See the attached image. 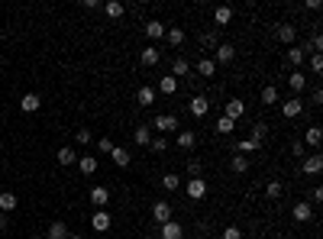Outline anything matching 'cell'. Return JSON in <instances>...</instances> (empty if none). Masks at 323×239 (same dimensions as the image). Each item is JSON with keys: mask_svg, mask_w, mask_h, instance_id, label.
I'll return each mask as SVG.
<instances>
[{"mask_svg": "<svg viewBox=\"0 0 323 239\" xmlns=\"http://www.w3.org/2000/svg\"><path fill=\"white\" fill-rule=\"evenodd\" d=\"M68 239H84V236H78V233H71V236H68Z\"/></svg>", "mask_w": 323, "mask_h": 239, "instance_id": "f907efd6", "label": "cell"}, {"mask_svg": "<svg viewBox=\"0 0 323 239\" xmlns=\"http://www.w3.org/2000/svg\"><path fill=\"white\" fill-rule=\"evenodd\" d=\"M262 104H268V107H272V104H278V87H275V84L262 87Z\"/></svg>", "mask_w": 323, "mask_h": 239, "instance_id": "836d02e7", "label": "cell"}, {"mask_svg": "<svg viewBox=\"0 0 323 239\" xmlns=\"http://www.w3.org/2000/svg\"><path fill=\"white\" fill-rule=\"evenodd\" d=\"M301 110H304V100H301V97H291V100H284V104H281V113H284L288 120H294Z\"/></svg>", "mask_w": 323, "mask_h": 239, "instance_id": "5bb4252c", "label": "cell"}, {"mask_svg": "<svg viewBox=\"0 0 323 239\" xmlns=\"http://www.w3.org/2000/svg\"><path fill=\"white\" fill-rule=\"evenodd\" d=\"M233 126H236V123H233V120H226V117H220V120H217V132H220V136H230V132H233Z\"/></svg>", "mask_w": 323, "mask_h": 239, "instance_id": "8d00e7d4", "label": "cell"}, {"mask_svg": "<svg viewBox=\"0 0 323 239\" xmlns=\"http://www.w3.org/2000/svg\"><path fill=\"white\" fill-rule=\"evenodd\" d=\"M197 75L213 78V75H217V61H213V58H197Z\"/></svg>", "mask_w": 323, "mask_h": 239, "instance_id": "603a6c76", "label": "cell"}, {"mask_svg": "<svg viewBox=\"0 0 323 239\" xmlns=\"http://www.w3.org/2000/svg\"><path fill=\"white\" fill-rule=\"evenodd\" d=\"M265 136H268V126H265V123H256V126H252V139H259V143H262Z\"/></svg>", "mask_w": 323, "mask_h": 239, "instance_id": "7bdbcfd3", "label": "cell"}, {"mask_svg": "<svg viewBox=\"0 0 323 239\" xmlns=\"http://www.w3.org/2000/svg\"><path fill=\"white\" fill-rule=\"evenodd\" d=\"M165 39H168L171 46L178 49V46H185V39H188V36H185V29H181V26H174V29H165Z\"/></svg>", "mask_w": 323, "mask_h": 239, "instance_id": "cb8c5ba5", "label": "cell"}, {"mask_svg": "<svg viewBox=\"0 0 323 239\" xmlns=\"http://www.w3.org/2000/svg\"><path fill=\"white\" fill-rule=\"evenodd\" d=\"M39 107H42L39 94H23V97H20V110H23V113H36Z\"/></svg>", "mask_w": 323, "mask_h": 239, "instance_id": "9a60e30c", "label": "cell"}, {"mask_svg": "<svg viewBox=\"0 0 323 239\" xmlns=\"http://www.w3.org/2000/svg\"><path fill=\"white\" fill-rule=\"evenodd\" d=\"M133 139H136V146H149L152 143V129L149 126H136L133 129Z\"/></svg>", "mask_w": 323, "mask_h": 239, "instance_id": "484cf974", "label": "cell"}, {"mask_svg": "<svg viewBox=\"0 0 323 239\" xmlns=\"http://www.w3.org/2000/svg\"><path fill=\"white\" fill-rule=\"evenodd\" d=\"M230 168H233L236 175H246V172H249V158H246V155H233Z\"/></svg>", "mask_w": 323, "mask_h": 239, "instance_id": "d6a6232c", "label": "cell"}, {"mask_svg": "<svg viewBox=\"0 0 323 239\" xmlns=\"http://www.w3.org/2000/svg\"><path fill=\"white\" fill-rule=\"evenodd\" d=\"M233 58H236V49H233L230 42H220V46H217V55H213V61H217V65H230Z\"/></svg>", "mask_w": 323, "mask_h": 239, "instance_id": "ba28073f", "label": "cell"}, {"mask_svg": "<svg viewBox=\"0 0 323 239\" xmlns=\"http://www.w3.org/2000/svg\"><path fill=\"white\" fill-rule=\"evenodd\" d=\"M242 113H246V104H242L239 97H233V100H226V110H223V117H226V120H233V123H236V120L242 117Z\"/></svg>", "mask_w": 323, "mask_h": 239, "instance_id": "277c9868", "label": "cell"}, {"mask_svg": "<svg viewBox=\"0 0 323 239\" xmlns=\"http://www.w3.org/2000/svg\"><path fill=\"white\" fill-rule=\"evenodd\" d=\"M159 58H162V55H159V49H155V46H146V49H142V55H139V61H142L146 68L159 65Z\"/></svg>", "mask_w": 323, "mask_h": 239, "instance_id": "ac0fdd59", "label": "cell"}, {"mask_svg": "<svg viewBox=\"0 0 323 239\" xmlns=\"http://www.w3.org/2000/svg\"><path fill=\"white\" fill-rule=\"evenodd\" d=\"M97 152H113V139L100 136V139H97Z\"/></svg>", "mask_w": 323, "mask_h": 239, "instance_id": "f6af8a7d", "label": "cell"}, {"mask_svg": "<svg viewBox=\"0 0 323 239\" xmlns=\"http://www.w3.org/2000/svg\"><path fill=\"white\" fill-rule=\"evenodd\" d=\"M159 91H162V94H174V91H178V81H174L171 75L162 78V81H159Z\"/></svg>", "mask_w": 323, "mask_h": 239, "instance_id": "ab89813d", "label": "cell"}, {"mask_svg": "<svg viewBox=\"0 0 323 239\" xmlns=\"http://www.w3.org/2000/svg\"><path fill=\"white\" fill-rule=\"evenodd\" d=\"M307 46H291L288 49V61H291V65H304V55H307Z\"/></svg>", "mask_w": 323, "mask_h": 239, "instance_id": "7402d4cb", "label": "cell"}, {"mask_svg": "<svg viewBox=\"0 0 323 239\" xmlns=\"http://www.w3.org/2000/svg\"><path fill=\"white\" fill-rule=\"evenodd\" d=\"M268 239H281V236H268Z\"/></svg>", "mask_w": 323, "mask_h": 239, "instance_id": "816d5d0a", "label": "cell"}, {"mask_svg": "<svg viewBox=\"0 0 323 239\" xmlns=\"http://www.w3.org/2000/svg\"><path fill=\"white\" fill-rule=\"evenodd\" d=\"M152 217H155V223H168L171 220V203L168 200H155L152 203Z\"/></svg>", "mask_w": 323, "mask_h": 239, "instance_id": "52a82bcc", "label": "cell"}, {"mask_svg": "<svg viewBox=\"0 0 323 239\" xmlns=\"http://www.w3.org/2000/svg\"><path fill=\"white\" fill-rule=\"evenodd\" d=\"M136 104H139V107H152V104H155V87L142 84V87L136 91Z\"/></svg>", "mask_w": 323, "mask_h": 239, "instance_id": "4fadbf2b", "label": "cell"}, {"mask_svg": "<svg viewBox=\"0 0 323 239\" xmlns=\"http://www.w3.org/2000/svg\"><path fill=\"white\" fill-rule=\"evenodd\" d=\"M78 168H81L84 175H94L97 172V155H81L78 158Z\"/></svg>", "mask_w": 323, "mask_h": 239, "instance_id": "d4e9b609", "label": "cell"}, {"mask_svg": "<svg viewBox=\"0 0 323 239\" xmlns=\"http://www.w3.org/2000/svg\"><path fill=\"white\" fill-rule=\"evenodd\" d=\"M75 139H78L81 146H87V143L94 139V132H91V129H78V132H75Z\"/></svg>", "mask_w": 323, "mask_h": 239, "instance_id": "ee69618b", "label": "cell"}, {"mask_svg": "<svg viewBox=\"0 0 323 239\" xmlns=\"http://www.w3.org/2000/svg\"><path fill=\"white\" fill-rule=\"evenodd\" d=\"M188 110L194 113V117H207V110H210V100H207L204 94H197V97H191V104H188Z\"/></svg>", "mask_w": 323, "mask_h": 239, "instance_id": "9c48e42d", "label": "cell"}, {"mask_svg": "<svg viewBox=\"0 0 323 239\" xmlns=\"http://www.w3.org/2000/svg\"><path fill=\"white\" fill-rule=\"evenodd\" d=\"M174 143H178L181 152H191V149L197 146V132L194 129H178V139H174Z\"/></svg>", "mask_w": 323, "mask_h": 239, "instance_id": "7a4b0ae2", "label": "cell"}, {"mask_svg": "<svg viewBox=\"0 0 323 239\" xmlns=\"http://www.w3.org/2000/svg\"><path fill=\"white\" fill-rule=\"evenodd\" d=\"M29 239H42V236H29Z\"/></svg>", "mask_w": 323, "mask_h": 239, "instance_id": "f5cc1de1", "label": "cell"}, {"mask_svg": "<svg viewBox=\"0 0 323 239\" xmlns=\"http://www.w3.org/2000/svg\"><path fill=\"white\" fill-rule=\"evenodd\" d=\"M310 68H313V75H320L323 72V55H310Z\"/></svg>", "mask_w": 323, "mask_h": 239, "instance_id": "7dc6e473", "label": "cell"}, {"mask_svg": "<svg viewBox=\"0 0 323 239\" xmlns=\"http://www.w3.org/2000/svg\"><path fill=\"white\" fill-rule=\"evenodd\" d=\"M291 149H294V155H301V158H304V143H291Z\"/></svg>", "mask_w": 323, "mask_h": 239, "instance_id": "c3c4849f", "label": "cell"}, {"mask_svg": "<svg viewBox=\"0 0 323 239\" xmlns=\"http://www.w3.org/2000/svg\"><path fill=\"white\" fill-rule=\"evenodd\" d=\"M301 168H304V175H320L323 172V155H304Z\"/></svg>", "mask_w": 323, "mask_h": 239, "instance_id": "5b68a950", "label": "cell"}, {"mask_svg": "<svg viewBox=\"0 0 323 239\" xmlns=\"http://www.w3.org/2000/svg\"><path fill=\"white\" fill-rule=\"evenodd\" d=\"M55 158H58V165H71V162H75V158H78V155H75V152H71V149H68V146H65V149H58V152H55Z\"/></svg>", "mask_w": 323, "mask_h": 239, "instance_id": "f35d334b", "label": "cell"}, {"mask_svg": "<svg viewBox=\"0 0 323 239\" xmlns=\"http://www.w3.org/2000/svg\"><path fill=\"white\" fill-rule=\"evenodd\" d=\"M200 172H204L200 158H191V162H188V175H191V178H200Z\"/></svg>", "mask_w": 323, "mask_h": 239, "instance_id": "60d3db41", "label": "cell"}, {"mask_svg": "<svg viewBox=\"0 0 323 239\" xmlns=\"http://www.w3.org/2000/svg\"><path fill=\"white\" fill-rule=\"evenodd\" d=\"M103 10H107V16H113V20H120V16L126 13V7L120 4V0H110V4H103Z\"/></svg>", "mask_w": 323, "mask_h": 239, "instance_id": "4dcf8cb0", "label": "cell"}, {"mask_svg": "<svg viewBox=\"0 0 323 239\" xmlns=\"http://www.w3.org/2000/svg\"><path fill=\"white\" fill-rule=\"evenodd\" d=\"M146 36H149V39H162L165 36V23L149 20V23H146Z\"/></svg>", "mask_w": 323, "mask_h": 239, "instance_id": "83f0119b", "label": "cell"}, {"mask_svg": "<svg viewBox=\"0 0 323 239\" xmlns=\"http://www.w3.org/2000/svg\"><path fill=\"white\" fill-rule=\"evenodd\" d=\"M288 84H291V91H294V94H301L304 87H307V78H304V72H294L291 78H288Z\"/></svg>", "mask_w": 323, "mask_h": 239, "instance_id": "f546056e", "label": "cell"}, {"mask_svg": "<svg viewBox=\"0 0 323 239\" xmlns=\"http://www.w3.org/2000/svg\"><path fill=\"white\" fill-rule=\"evenodd\" d=\"M281 191H284V188H281V181H268V184H265V197H272V200L281 197Z\"/></svg>", "mask_w": 323, "mask_h": 239, "instance_id": "d590c367", "label": "cell"}, {"mask_svg": "<svg viewBox=\"0 0 323 239\" xmlns=\"http://www.w3.org/2000/svg\"><path fill=\"white\" fill-rule=\"evenodd\" d=\"M149 149H152V152H165V149H168V139H165V136H155L152 143H149Z\"/></svg>", "mask_w": 323, "mask_h": 239, "instance_id": "b9f144b4", "label": "cell"}, {"mask_svg": "<svg viewBox=\"0 0 323 239\" xmlns=\"http://www.w3.org/2000/svg\"><path fill=\"white\" fill-rule=\"evenodd\" d=\"M185 191H188L191 200H200V197L207 194V181H204V178H191V181L185 184Z\"/></svg>", "mask_w": 323, "mask_h": 239, "instance_id": "8992f818", "label": "cell"}, {"mask_svg": "<svg viewBox=\"0 0 323 239\" xmlns=\"http://www.w3.org/2000/svg\"><path fill=\"white\" fill-rule=\"evenodd\" d=\"M16 203H20V200H16V194L13 191H4V194H0V214H13Z\"/></svg>", "mask_w": 323, "mask_h": 239, "instance_id": "e0dca14e", "label": "cell"}, {"mask_svg": "<svg viewBox=\"0 0 323 239\" xmlns=\"http://www.w3.org/2000/svg\"><path fill=\"white\" fill-rule=\"evenodd\" d=\"M191 72V61L188 58H174L171 61V78H174V81H178V78H185Z\"/></svg>", "mask_w": 323, "mask_h": 239, "instance_id": "d6986e66", "label": "cell"}, {"mask_svg": "<svg viewBox=\"0 0 323 239\" xmlns=\"http://www.w3.org/2000/svg\"><path fill=\"white\" fill-rule=\"evenodd\" d=\"M236 149H239V152H259V149H262V143H259V139H252V136H249V139H242V143H239Z\"/></svg>", "mask_w": 323, "mask_h": 239, "instance_id": "74e56055", "label": "cell"}, {"mask_svg": "<svg viewBox=\"0 0 323 239\" xmlns=\"http://www.w3.org/2000/svg\"><path fill=\"white\" fill-rule=\"evenodd\" d=\"M230 20H233V7H217L213 10V23L217 26H226Z\"/></svg>", "mask_w": 323, "mask_h": 239, "instance_id": "4316f807", "label": "cell"}, {"mask_svg": "<svg viewBox=\"0 0 323 239\" xmlns=\"http://www.w3.org/2000/svg\"><path fill=\"white\" fill-rule=\"evenodd\" d=\"M68 236H71V229H68L62 220H55V223L46 229V239H68Z\"/></svg>", "mask_w": 323, "mask_h": 239, "instance_id": "2e32d148", "label": "cell"}, {"mask_svg": "<svg viewBox=\"0 0 323 239\" xmlns=\"http://www.w3.org/2000/svg\"><path fill=\"white\" fill-rule=\"evenodd\" d=\"M304 143H307V146H313V149H317V146L323 143V129H320V126H310L307 132H304Z\"/></svg>", "mask_w": 323, "mask_h": 239, "instance_id": "f1b7e54d", "label": "cell"}, {"mask_svg": "<svg viewBox=\"0 0 323 239\" xmlns=\"http://www.w3.org/2000/svg\"><path fill=\"white\" fill-rule=\"evenodd\" d=\"M162 188L168 191V194H171V191H178V188H181V178H178L174 172H171V175H165V178H162Z\"/></svg>", "mask_w": 323, "mask_h": 239, "instance_id": "e575fe53", "label": "cell"}, {"mask_svg": "<svg viewBox=\"0 0 323 239\" xmlns=\"http://www.w3.org/2000/svg\"><path fill=\"white\" fill-rule=\"evenodd\" d=\"M152 129H159V132H178L181 123H178L174 113H159V117L152 120Z\"/></svg>", "mask_w": 323, "mask_h": 239, "instance_id": "6da1fadb", "label": "cell"}, {"mask_svg": "<svg viewBox=\"0 0 323 239\" xmlns=\"http://www.w3.org/2000/svg\"><path fill=\"white\" fill-rule=\"evenodd\" d=\"M275 36H278V42L291 46V42H294V36H298V29H294L291 23H278V26H275Z\"/></svg>", "mask_w": 323, "mask_h": 239, "instance_id": "30bf717a", "label": "cell"}, {"mask_svg": "<svg viewBox=\"0 0 323 239\" xmlns=\"http://www.w3.org/2000/svg\"><path fill=\"white\" fill-rule=\"evenodd\" d=\"M185 236V229H181V223L178 220H168V223H162V233H159V239H181Z\"/></svg>", "mask_w": 323, "mask_h": 239, "instance_id": "8fae6325", "label": "cell"}, {"mask_svg": "<svg viewBox=\"0 0 323 239\" xmlns=\"http://www.w3.org/2000/svg\"><path fill=\"white\" fill-rule=\"evenodd\" d=\"M91 203H94V207H107V203H110V188H103V184H94V188H91Z\"/></svg>", "mask_w": 323, "mask_h": 239, "instance_id": "3957f363", "label": "cell"}, {"mask_svg": "<svg viewBox=\"0 0 323 239\" xmlns=\"http://www.w3.org/2000/svg\"><path fill=\"white\" fill-rule=\"evenodd\" d=\"M223 239H242V229L239 226H226L223 229Z\"/></svg>", "mask_w": 323, "mask_h": 239, "instance_id": "bcb514c9", "label": "cell"}, {"mask_svg": "<svg viewBox=\"0 0 323 239\" xmlns=\"http://www.w3.org/2000/svg\"><path fill=\"white\" fill-rule=\"evenodd\" d=\"M7 226H10V223H7V217H4V214H0V233H4V229H7Z\"/></svg>", "mask_w": 323, "mask_h": 239, "instance_id": "681fc988", "label": "cell"}, {"mask_svg": "<svg viewBox=\"0 0 323 239\" xmlns=\"http://www.w3.org/2000/svg\"><path fill=\"white\" fill-rule=\"evenodd\" d=\"M291 214H294V220H298V223H307V220L313 217V207H310V203H294Z\"/></svg>", "mask_w": 323, "mask_h": 239, "instance_id": "ffe728a7", "label": "cell"}, {"mask_svg": "<svg viewBox=\"0 0 323 239\" xmlns=\"http://www.w3.org/2000/svg\"><path fill=\"white\" fill-rule=\"evenodd\" d=\"M91 226H94V233H107V229H110V214H107V210H94Z\"/></svg>", "mask_w": 323, "mask_h": 239, "instance_id": "7c38bea8", "label": "cell"}, {"mask_svg": "<svg viewBox=\"0 0 323 239\" xmlns=\"http://www.w3.org/2000/svg\"><path fill=\"white\" fill-rule=\"evenodd\" d=\"M217 46H220L217 29H210V32H204V36H200V49H217Z\"/></svg>", "mask_w": 323, "mask_h": 239, "instance_id": "1f68e13d", "label": "cell"}, {"mask_svg": "<svg viewBox=\"0 0 323 239\" xmlns=\"http://www.w3.org/2000/svg\"><path fill=\"white\" fill-rule=\"evenodd\" d=\"M110 158H113V165H120V168H126L129 162H133V155H129L126 149H120V146H113V152H110Z\"/></svg>", "mask_w": 323, "mask_h": 239, "instance_id": "44dd1931", "label": "cell"}]
</instances>
